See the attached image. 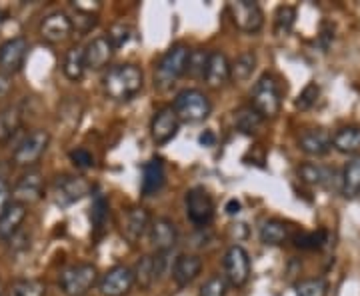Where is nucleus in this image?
I'll return each mask as SVG.
<instances>
[{
	"instance_id": "nucleus-1",
	"label": "nucleus",
	"mask_w": 360,
	"mask_h": 296,
	"mask_svg": "<svg viewBox=\"0 0 360 296\" xmlns=\"http://www.w3.org/2000/svg\"><path fill=\"white\" fill-rule=\"evenodd\" d=\"M142 70L134 65H116L108 68L103 77L104 94L116 103L134 98L142 89Z\"/></svg>"
},
{
	"instance_id": "nucleus-2",
	"label": "nucleus",
	"mask_w": 360,
	"mask_h": 296,
	"mask_svg": "<svg viewBox=\"0 0 360 296\" xmlns=\"http://www.w3.org/2000/svg\"><path fill=\"white\" fill-rule=\"evenodd\" d=\"M191 49L186 44H172L165 56L160 58V63L156 65L155 70V84L158 89H170L172 84L179 82L180 77L186 75L188 70V60H191Z\"/></svg>"
},
{
	"instance_id": "nucleus-3",
	"label": "nucleus",
	"mask_w": 360,
	"mask_h": 296,
	"mask_svg": "<svg viewBox=\"0 0 360 296\" xmlns=\"http://www.w3.org/2000/svg\"><path fill=\"white\" fill-rule=\"evenodd\" d=\"M252 108L257 110L258 115L262 118H274V116L281 112V106H283V98H281V89H278V82L272 75H262L258 78L255 89H252Z\"/></svg>"
},
{
	"instance_id": "nucleus-4",
	"label": "nucleus",
	"mask_w": 360,
	"mask_h": 296,
	"mask_svg": "<svg viewBox=\"0 0 360 296\" xmlns=\"http://www.w3.org/2000/svg\"><path fill=\"white\" fill-rule=\"evenodd\" d=\"M172 108L180 118V122H188V124L202 122L212 112V104L208 101V96L196 89H186V91L179 92Z\"/></svg>"
},
{
	"instance_id": "nucleus-5",
	"label": "nucleus",
	"mask_w": 360,
	"mask_h": 296,
	"mask_svg": "<svg viewBox=\"0 0 360 296\" xmlns=\"http://www.w3.org/2000/svg\"><path fill=\"white\" fill-rule=\"evenodd\" d=\"M96 278L98 272L94 264H75L60 274V288L66 296H86L90 288L96 284Z\"/></svg>"
},
{
	"instance_id": "nucleus-6",
	"label": "nucleus",
	"mask_w": 360,
	"mask_h": 296,
	"mask_svg": "<svg viewBox=\"0 0 360 296\" xmlns=\"http://www.w3.org/2000/svg\"><path fill=\"white\" fill-rule=\"evenodd\" d=\"M229 13H231L234 26L246 34H257L264 25V13H262L260 4L252 2V0L229 2Z\"/></svg>"
},
{
	"instance_id": "nucleus-7",
	"label": "nucleus",
	"mask_w": 360,
	"mask_h": 296,
	"mask_svg": "<svg viewBox=\"0 0 360 296\" xmlns=\"http://www.w3.org/2000/svg\"><path fill=\"white\" fill-rule=\"evenodd\" d=\"M51 142V134L46 130L37 129L28 132L20 144L14 148L13 160L18 167H32L34 162H39V158L44 155V150L49 148Z\"/></svg>"
},
{
	"instance_id": "nucleus-8",
	"label": "nucleus",
	"mask_w": 360,
	"mask_h": 296,
	"mask_svg": "<svg viewBox=\"0 0 360 296\" xmlns=\"http://www.w3.org/2000/svg\"><path fill=\"white\" fill-rule=\"evenodd\" d=\"M186 217L196 226H206L214 217V200L202 186H194L184 196Z\"/></svg>"
},
{
	"instance_id": "nucleus-9",
	"label": "nucleus",
	"mask_w": 360,
	"mask_h": 296,
	"mask_svg": "<svg viewBox=\"0 0 360 296\" xmlns=\"http://www.w3.org/2000/svg\"><path fill=\"white\" fill-rule=\"evenodd\" d=\"M89 191V182L80 176H72V174L56 176V181L52 182V198L58 206L75 205L82 196H86Z\"/></svg>"
},
{
	"instance_id": "nucleus-10",
	"label": "nucleus",
	"mask_w": 360,
	"mask_h": 296,
	"mask_svg": "<svg viewBox=\"0 0 360 296\" xmlns=\"http://www.w3.org/2000/svg\"><path fill=\"white\" fill-rule=\"evenodd\" d=\"M224 274L234 288H243L250 278V257L243 246L234 245L224 255Z\"/></svg>"
},
{
	"instance_id": "nucleus-11",
	"label": "nucleus",
	"mask_w": 360,
	"mask_h": 296,
	"mask_svg": "<svg viewBox=\"0 0 360 296\" xmlns=\"http://www.w3.org/2000/svg\"><path fill=\"white\" fill-rule=\"evenodd\" d=\"M180 130V118L174 112L172 106H165L160 108L155 116H153V122H150V134H153V141L156 144H167L170 142Z\"/></svg>"
},
{
	"instance_id": "nucleus-12",
	"label": "nucleus",
	"mask_w": 360,
	"mask_h": 296,
	"mask_svg": "<svg viewBox=\"0 0 360 296\" xmlns=\"http://www.w3.org/2000/svg\"><path fill=\"white\" fill-rule=\"evenodd\" d=\"M132 284H134V271L124 264H118L106 271L98 286L104 296H122L132 288Z\"/></svg>"
},
{
	"instance_id": "nucleus-13",
	"label": "nucleus",
	"mask_w": 360,
	"mask_h": 296,
	"mask_svg": "<svg viewBox=\"0 0 360 296\" xmlns=\"http://www.w3.org/2000/svg\"><path fill=\"white\" fill-rule=\"evenodd\" d=\"M26 54H28V42L22 37L18 39L6 40L2 46H0V68L4 75H14L18 72L26 60Z\"/></svg>"
},
{
	"instance_id": "nucleus-14",
	"label": "nucleus",
	"mask_w": 360,
	"mask_h": 296,
	"mask_svg": "<svg viewBox=\"0 0 360 296\" xmlns=\"http://www.w3.org/2000/svg\"><path fill=\"white\" fill-rule=\"evenodd\" d=\"M150 224H153V220H150L148 210L141 208V206H134V208H130L124 220H122V234L132 246L139 245L142 236L150 231Z\"/></svg>"
},
{
	"instance_id": "nucleus-15",
	"label": "nucleus",
	"mask_w": 360,
	"mask_h": 296,
	"mask_svg": "<svg viewBox=\"0 0 360 296\" xmlns=\"http://www.w3.org/2000/svg\"><path fill=\"white\" fill-rule=\"evenodd\" d=\"M298 148L309 156H324L333 148V136L324 129L304 130L298 136Z\"/></svg>"
},
{
	"instance_id": "nucleus-16",
	"label": "nucleus",
	"mask_w": 360,
	"mask_h": 296,
	"mask_svg": "<svg viewBox=\"0 0 360 296\" xmlns=\"http://www.w3.org/2000/svg\"><path fill=\"white\" fill-rule=\"evenodd\" d=\"M179 240L176 224L170 219H156L150 224V243L155 245L156 252H170Z\"/></svg>"
},
{
	"instance_id": "nucleus-17",
	"label": "nucleus",
	"mask_w": 360,
	"mask_h": 296,
	"mask_svg": "<svg viewBox=\"0 0 360 296\" xmlns=\"http://www.w3.org/2000/svg\"><path fill=\"white\" fill-rule=\"evenodd\" d=\"M167 182V172L165 165L160 158H153L142 167V181H141V193L142 196H155L162 191Z\"/></svg>"
},
{
	"instance_id": "nucleus-18",
	"label": "nucleus",
	"mask_w": 360,
	"mask_h": 296,
	"mask_svg": "<svg viewBox=\"0 0 360 296\" xmlns=\"http://www.w3.org/2000/svg\"><path fill=\"white\" fill-rule=\"evenodd\" d=\"M72 28H75L72 20L65 13H52L42 20L40 34H42V39L49 40V42H63V40L70 37Z\"/></svg>"
},
{
	"instance_id": "nucleus-19",
	"label": "nucleus",
	"mask_w": 360,
	"mask_h": 296,
	"mask_svg": "<svg viewBox=\"0 0 360 296\" xmlns=\"http://www.w3.org/2000/svg\"><path fill=\"white\" fill-rule=\"evenodd\" d=\"M229 80H231V63H229L226 54L219 51L210 52L208 63H206L205 82L210 89H220Z\"/></svg>"
},
{
	"instance_id": "nucleus-20",
	"label": "nucleus",
	"mask_w": 360,
	"mask_h": 296,
	"mask_svg": "<svg viewBox=\"0 0 360 296\" xmlns=\"http://www.w3.org/2000/svg\"><path fill=\"white\" fill-rule=\"evenodd\" d=\"M115 54V46L110 44V40L106 37H96L90 42L89 46L84 49V60H86V68L92 70H101L103 66L110 63Z\"/></svg>"
},
{
	"instance_id": "nucleus-21",
	"label": "nucleus",
	"mask_w": 360,
	"mask_h": 296,
	"mask_svg": "<svg viewBox=\"0 0 360 296\" xmlns=\"http://www.w3.org/2000/svg\"><path fill=\"white\" fill-rule=\"evenodd\" d=\"M202 271V260L196 255H180L172 266V278L179 286H188Z\"/></svg>"
},
{
	"instance_id": "nucleus-22",
	"label": "nucleus",
	"mask_w": 360,
	"mask_h": 296,
	"mask_svg": "<svg viewBox=\"0 0 360 296\" xmlns=\"http://www.w3.org/2000/svg\"><path fill=\"white\" fill-rule=\"evenodd\" d=\"M40 194H42V176H40V172H37V170L25 174L18 181L16 188H14L16 202H20V205L25 206L30 205V202H37L40 198Z\"/></svg>"
},
{
	"instance_id": "nucleus-23",
	"label": "nucleus",
	"mask_w": 360,
	"mask_h": 296,
	"mask_svg": "<svg viewBox=\"0 0 360 296\" xmlns=\"http://www.w3.org/2000/svg\"><path fill=\"white\" fill-rule=\"evenodd\" d=\"M26 219V206L20 202H11L8 208L4 210V214L0 217V238L8 240L13 238L16 231L20 229L22 220Z\"/></svg>"
},
{
	"instance_id": "nucleus-24",
	"label": "nucleus",
	"mask_w": 360,
	"mask_h": 296,
	"mask_svg": "<svg viewBox=\"0 0 360 296\" xmlns=\"http://www.w3.org/2000/svg\"><path fill=\"white\" fill-rule=\"evenodd\" d=\"M260 240L266 246H281L290 238V229L284 224L283 220H264L260 226Z\"/></svg>"
},
{
	"instance_id": "nucleus-25",
	"label": "nucleus",
	"mask_w": 360,
	"mask_h": 296,
	"mask_svg": "<svg viewBox=\"0 0 360 296\" xmlns=\"http://www.w3.org/2000/svg\"><path fill=\"white\" fill-rule=\"evenodd\" d=\"M333 146L342 155L356 156L360 150V127H345L333 136Z\"/></svg>"
},
{
	"instance_id": "nucleus-26",
	"label": "nucleus",
	"mask_w": 360,
	"mask_h": 296,
	"mask_svg": "<svg viewBox=\"0 0 360 296\" xmlns=\"http://www.w3.org/2000/svg\"><path fill=\"white\" fill-rule=\"evenodd\" d=\"M340 191L347 198H354L360 194V155L352 156L345 167Z\"/></svg>"
},
{
	"instance_id": "nucleus-27",
	"label": "nucleus",
	"mask_w": 360,
	"mask_h": 296,
	"mask_svg": "<svg viewBox=\"0 0 360 296\" xmlns=\"http://www.w3.org/2000/svg\"><path fill=\"white\" fill-rule=\"evenodd\" d=\"M257 68V54L252 51L243 52L240 56H236V60L231 65V80L234 82H246L252 77Z\"/></svg>"
},
{
	"instance_id": "nucleus-28",
	"label": "nucleus",
	"mask_w": 360,
	"mask_h": 296,
	"mask_svg": "<svg viewBox=\"0 0 360 296\" xmlns=\"http://www.w3.org/2000/svg\"><path fill=\"white\" fill-rule=\"evenodd\" d=\"M262 120L264 118L258 115L252 106H243V108H238L234 112V124H236V129L240 130V132H245V134L258 132V129L262 127Z\"/></svg>"
},
{
	"instance_id": "nucleus-29",
	"label": "nucleus",
	"mask_w": 360,
	"mask_h": 296,
	"mask_svg": "<svg viewBox=\"0 0 360 296\" xmlns=\"http://www.w3.org/2000/svg\"><path fill=\"white\" fill-rule=\"evenodd\" d=\"M65 75L70 80H80L84 70H86V60H84V49L80 46H75L70 51L66 52L65 56V66H63Z\"/></svg>"
},
{
	"instance_id": "nucleus-30",
	"label": "nucleus",
	"mask_w": 360,
	"mask_h": 296,
	"mask_svg": "<svg viewBox=\"0 0 360 296\" xmlns=\"http://www.w3.org/2000/svg\"><path fill=\"white\" fill-rule=\"evenodd\" d=\"M20 127V112L16 106H8L0 112V142H6Z\"/></svg>"
},
{
	"instance_id": "nucleus-31",
	"label": "nucleus",
	"mask_w": 360,
	"mask_h": 296,
	"mask_svg": "<svg viewBox=\"0 0 360 296\" xmlns=\"http://www.w3.org/2000/svg\"><path fill=\"white\" fill-rule=\"evenodd\" d=\"M155 257H142L136 262V269H134V283L139 284L141 288H150V284L155 283Z\"/></svg>"
},
{
	"instance_id": "nucleus-32",
	"label": "nucleus",
	"mask_w": 360,
	"mask_h": 296,
	"mask_svg": "<svg viewBox=\"0 0 360 296\" xmlns=\"http://www.w3.org/2000/svg\"><path fill=\"white\" fill-rule=\"evenodd\" d=\"M296 22V11L292 6H281L276 11V16H274V32L278 37H286L290 34L292 26Z\"/></svg>"
},
{
	"instance_id": "nucleus-33",
	"label": "nucleus",
	"mask_w": 360,
	"mask_h": 296,
	"mask_svg": "<svg viewBox=\"0 0 360 296\" xmlns=\"http://www.w3.org/2000/svg\"><path fill=\"white\" fill-rule=\"evenodd\" d=\"M106 219H108V202H106L104 194L96 193L94 200H92V210H90V220H92L94 231H103Z\"/></svg>"
},
{
	"instance_id": "nucleus-34",
	"label": "nucleus",
	"mask_w": 360,
	"mask_h": 296,
	"mask_svg": "<svg viewBox=\"0 0 360 296\" xmlns=\"http://www.w3.org/2000/svg\"><path fill=\"white\" fill-rule=\"evenodd\" d=\"M296 296H326L328 295V284L324 278H307L300 281L295 286Z\"/></svg>"
},
{
	"instance_id": "nucleus-35",
	"label": "nucleus",
	"mask_w": 360,
	"mask_h": 296,
	"mask_svg": "<svg viewBox=\"0 0 360 296\" xmlns=\"http://www.w3.org/2000/svg\"><path fill=\"white\" fill-rule=\"evenodd\" d=\"M46 295V288L44 284L39 281H30V278H22V281H16L11 286V296H44Z\"/></svg>"
},
{
	"instance_id": "nucleus-36",
	"label": "nucleus",
	"mask_w": 360,
	"mask_h": 296,
	"mask_svg": "<svg viewBox=\"0 0 360 296\" xmlns=\"http://www.w3.org/2000/svg\"><path fill=\"white\" fill-rule=\"evenodd\" d=\"M295 246L298 248H304V250H314V248H322L326 243V232H302V234H296L292 236Z\"/></svg>"
},
{
	"instance_id": "nucleus-37",
	"label": "nucleus",
	"mask_w": 360,
	"mask_h": 296,
	"mask_svg": "<svg viewBox=\"0 0 360 296\" xmlns=\"http://www.w3.org/2000/svg\"><path fill=\"white\" fill-rule=\"evenodd\" d=\"M106 39L110 40V44L115 46V51H118V49L127 46L130 42V39H132V28L129 25H124V22H116V25L110 26Z\"/></svg>"
},
{
	"instance_id": "nucleus-38",
	"label": "nucleus",
	"mask_w": 360,
	"mask_h": 296,
	"mask_svg": "<svg viewBox=\"0 0 360 296\" xmlns=\"http://www.w3.org/2000/svg\"><path fill=\"white\" fill-rule=\"evenodd\" d=\"M319 94H321V86H319L316 82H310V84L304 86V91L298 94L295 106L298 110H309V108H312V106L316 104Z\"/></svg>"
},
{
	"instance_id": "nucleus-39",
	"label": "nucleus",
	"mask_w": 360,
	"mask_h": 296,
	"mask_svg": "<svg viewBox=\"0 0 360 296\" xmlns=\"http://www.w3.org/2000/svg\"><path fill=\"white\" fill-rule=\"evenodd\" d=\"M326 174H328V170H324L322 167H316V165H310V162L298 168V176L304 182H309V184H324Z\"/></svg>"
},
{
	"instance_id": "nucleus-40",
	"label": "nucleus",
	"mask_w": 360,
	"mask_h": 296,
	"mask_svg": "<svg viewBox=\"0 0 360 296\" xmlns=\"http://www.w3.org/2000/svg\"><path fill=\"white\" fill-rule=\"evenodd\" d=\"M208 56L210 52L206 51H193L191 52V60H188V75L194 78H205V70H206V63H208Z\"/></svg>"
},
{
	"instance_id": "nucleus-41",
	"label": "nucleus",
	"mask_w": 360,
	"mask_h": 296,
	"mask_svg": "<svg viewBox=\"0 0 360 296\" xmlns=\"http://www.w3.org/2000/svg\"><path fill=\"white\" fill-rule=\"evenodd\" d=\"M198 296H226V281L220 276H212L205 283V286L200 288Z\"/></svg>"
},
{
	"instance_id": "nucleus-42",
	"label": "nucleus",
	"mask_w": 360,
	"mask_h": 296,
	"mask_svg": "<svg viewBox=\"0 0 360 296\" xmlns=\"http://www.w3.org/2000/svg\"><path fill=\"white\" fill-rule=\"evenodd\" d=\"M72 26L77 28L78 32H89L96 26V14H86V13H77V18L72 20Z\"/></svg>"
},
{
	"instance_id": "nucleus-43",
	"label": "nucleus",
	"mask_w": 360,
	"mask_h": 296,
	"mask_svg": "<svg viewBox=\"0 0 360 296\" xmlns=\"http://www.w3.org/2000/svg\"><path fill=\"white\" fill-rule=\"evenodd\" d=\"M70 160H72V165L77 168H90L94 165V158L90 155L86 148H77V150H72L70 153Z\"/></svg>"
},
{
	"instance_id": "nucleus-44",
	"label": "nucleus",
	"mask_w": 360,
	"mask_h": 296,
	"mask_svg": "<svg viewBox=\"0 0 360 296\" xmlns=\"http://www.w3.org/2000/svg\"><path fill=\"white\" fill-rule=\"evenodd\" d=\"M72 6L77 8V13H86V14H96L101 11V2L98 0H78L72 2Z\"/></svg>"
},
{
	"instance_id": "nucleus-45",
	"label": "nucleus",
	"mask_w": 360,
	"mask_h": 296,
	"mask_svg": "<svg viewBox=\"0 0 360 296\" xmlns=\"http://www.w3.org/2000/svg\"><path fill=\"white\" fill-rule=\"evenodd\" d=\"M11 205V188H8V184L0 179V217L4 214V210L8 208Z\"/></svg>"
},
{
	"instance_id": "nucleus-46",
	"label": "nucleus",
	"mask_w": 360,
	"mask_h": 296,
	"mask_svg": "<svg viewBox=\"0 0 360 296\" xmlns=\"http://www.w3.org/2000/svg\"><path fill=\"white\" fill-rule=\"evenodd\" d=\"M198 142H200L202 146H214V142H217V136H214V132H212V130H205V132L200 134Z\"/></svg>"
},
{
	"instance_id": "nucleus-47",
	"label": "nucleus",
	"mask_w": 360,
	"mask_h": 296,
	"mask_svg": "<svg viewBox=\"0 0 360 296\" xmlns=\"http://www.w3.org/2000/svg\"><path fill=\"white\" fill-rule=\"evenodd\" d=\"M11 91V78L0 72V98H4Z\"/></svg>"
},
{
	"instance_id": "nucleus-48",
	"label": "nucleus",
	"mask_w": 360,
	"mask_h": 296,
	"mask_svg": "<svg viewBox=\"0 0 360 296\" xmlns=\"http://www.w3.org/2000/svg\"><path fill=\"white\" fill-rule=\"evenodd\" d=\"M238 212H240V202H238V200H231V202L226 205V214L234 217V214H238Z\"/></svg>"
},
{
	"instance_id": "nucleus-49",
	"label": "nucleus",
	"mask_w": 360,
	"mask_h": 296,
	"mask_svg": "<svg viewBox=\"0 0 360 296\" xmlns=\"http://www.w3.org/2000/svg\"><path fill=\"white\" fill-rule=\"evenodd\" d=\"M0 296H2V284H0Z\"/></svg>"
}]
</instances>
